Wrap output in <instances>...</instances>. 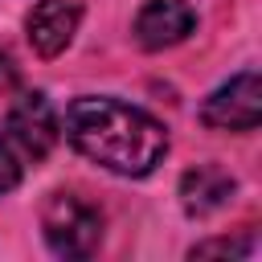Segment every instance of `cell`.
I'll use <instances>...</instances> for the list:
<instances>
[{"label":"cell","instance_id":"5","mask_svg":"<svg viewBox=\"0 0 262 262\" xmlns=\"http://www.w3.org/2000/svg\"><path fill=\"white\" fill-rule=\"evenodd\" d=\"M135 41L143 49H168L180 45L192 29H196V12L184 0H147L135 12Z\"/></svg>","mask_w":262,"mask_h":262},{"label":"cell","instance_id":"3","mask_svg":"<svg viewBox=\"0 0 262 262\" xmlns=\"http://www.w3.org/2000/svg\"><path fill=\"white\" fill-rule=\"evenodd\" d=\"M4 131H8L12 147L20 151V160H33V164L45 160L53 151L57 135H61L57 115H53V106H49V98L41 90H25V94L12 98L8 119H4Z\"/></svg>","mask_w":262,"mask_h":262},{"label":"cell","instance_id":"6","mask_svg":"<svg viewBox=\"0 0 262 262\" xmlns=\"http://www.w3.org/2000/svg\"><path fill=\"white\" fill-rule=\"evenodd\" d=\"M78 20H82L78 0H37V4H33V12L25 16L29 45H33L41 57H57V53L74 41Z\"/></svg>","mask_w":262,"mask_h":262},{"label":"cell","instance_id":"4","mask_svg":"<svg viewBox=\"0 0 262 262\" xmlns=\"http://www.w3.org/2000/svg\"><path fill=\"white\" fill-rule=\"evenodd\" d=\"M262 119V82L254 70H242L201 102V123L217 131H254Z\"/></svg>","mask_w":262,"mask_h":262},{"label":"cell","instance_id":"10","mask_svg":"<svg viewBox=\"0 0 262 262\" xmlns=\"http://www.w3.org/2000/svg\"><path fill=\"white\" fill-rule=\"evenodd\" d=\"M16 86V61L8 53V45H0V90H12Z\"/></svg>","mask_w":262,"mask_h":262},{"label":"cell","instance_id":"9","mask_svg":"<svg viewBox=\"0 0 262 262\" xmlns=\"http://www.w3.org/2000/svg\"><path fill=\"white\" fill-rule=\"evenodd\" d=\"M209 254H229V258L250 254V237H237V242L217 237V242H201V246H192V258H209Z\"/></svg>","mask_w":262,"mask_h":262},{"label":"cell","instance_id":"1","mask_svg":"<svg viewBox=\"0 0 262 262\" xmlns=\"http://www.w3.org/2000/svg\"><path fill=\"white\" fill-rule=\"evenodd\" d=\"M66 139L86 160L119 176H147L168 151V131L160 119L106 94H86L70 102Z\"/></svg>","mask_w":262,"mask_h":262},{"label":"cell","instance_id":"8","mask_svg":"<svg viewBox=\"0 0 262 262\" xmlns=\"http://www.w3.org/2000/svg\"><path fill=\"white\" fill-rule=\"evenodd\" d=\"M20 168H25V160H20V151L12 147V139H8V131L0 127V196H4V192H12V188L20 184Z\"/></svg>","mask_w":262,"mask_h":262},{"label":"cell","instance_id":"2","mask_svg":"<svg viewBox=\"0 0 262 262\" xmlns=\"http://www.w3.org/2000/svg\"><path fill=\"white\" fill-rule=\"evenodd\" d=\"M41 233L57 258H90L102 242V213L78 192H53L41 209Z\"/></svg>","mask_w":262,"mask_h":262},{"label":"cell","instance_id":"7","mask_svg":"<svg viewBox=\"0 0 262 262\" xmlns=\"http://www.w3.org/2000/svg\"><path fill=\"white\" fill-rule=\"evenodd\" d=\"M233 176L225 172V168H217V164H196V168H188L184 176H180V205H184V213L188 217H209V213H217L221 205H229V196H233Z\"/></svg>","mask_w":262,"mask_h":262}]
</instances>
